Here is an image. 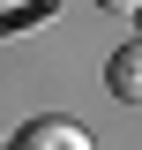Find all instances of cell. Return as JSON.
<instances>
[{"mask_svg":"<svg viewBox=\"0 0 142 150\" xmlns=\"http://www.w3.org/2000/svg\"><path fill=\"white\" fill-rule=\"evenodd\" d=\"M8 150H97V143H90L75 120H60V112H37V120H22V128H15V143H8Z\"/></svg>","mask_w":142,"mask_h":150,"instance_id":"cell-1","label":"cell"},{"mask_svg":"<svg viewBox=\"0 0 142 150\" xmlns=\"http://www.w3.org/2000/svg\"><path fill=\"white\" fill-rule=\"evenodd\" d=\"M105 90L120 98V105H142V38H135V45H120V53L105 60Z\"/></svg>","mask_w":142,"mask_h":150,"instance_id":"cell-2","label":"cell"},{"mask_svg":"<svg viewBox=\"0 0 142 150\" xmlns=\"http://www.w3.org/2000/svg\"><path fill=\"white\" fill-rule=\"evenodd\" d=\"M97 8H112V15H135V8H142V0H97Z\"/></svg>","mask_w":142,"mask_h":150,"instance_id":"cell-3","label":"cell"},{"mask_svg":"<svg viewBox=\"0 0 142 150\" xmlns=\"http://www.w3.org/2000/svg\"><path fill=\"white\" fill-rule=\"evenodd\" d=\"M135 23H142V8H135Z\"/></svg>","mask_w":142,"mask_h":150,"instance_id":"cell-4","label":"cell"}]
</instances>
